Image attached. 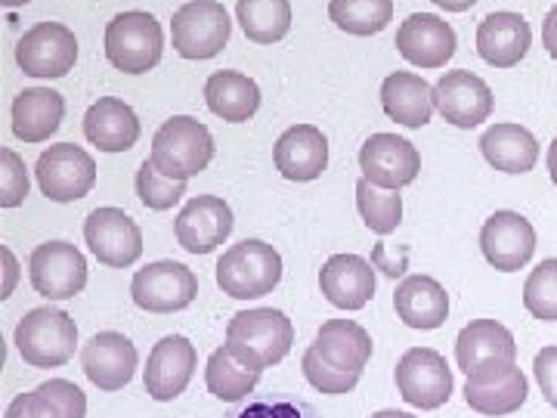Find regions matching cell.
Masks as SVG:
<instances>
[{
  "mask_svg": "<svg viewBox=\"0 0 557 418\" xmlns=\"http://www.w3.org/2000/svg\"><path fill=\"white\" fill-rule=\"evenodd\" d=\"M292 344H295L292 319L273 307H258V310H242L230 319L223 347L248 369L263 372L288 357Z\"/></svg>",
  "mask_w": 557,
  "mask_h": 418,
  "instance_id": "cell-1",
  "label": "cell"
},
{
  "mask_svg": "<svg viewBox=\"0 0 557 418\" xmlns=\"http://www.w3.org/2000/svg\"><path fill=\"white\" fill-rule=\"evenodd\" d=\"M149 159L164 177L189 180L205 171L214 159V137L199 119L174 115L156 131Z\"/></svg>",
  "mask_w": 557,
  "mask_h": 418,
  "instance_id": "cell-2",
  "label": "cell"
},
{
  "mask_svg": "<svg viewBox=\"0 0 557 418\" xmlns=\"http://www.w3.org/2000/svg\"><path fill=\"white\" fill-rule=\"evenodd\" d=\"M282 279V258L273 245L260 239H242L218 260V285L236 300H255L270 295Z\"/></svg>",
  "mask_w": 557,
  "mask_h": 418,
  "instance_id": "cell-3",
  "label": "cell"
},
{
  "mask_svg": "<svg viewBox=\"0 0 557 418\" xmlns=\"http://www.w3.org/2000/svg\"><path fill=\"white\" fill-rule=\"evenodd\" d=\"M16 347L22 359L35 369H57L75 357L78 325L65 310L35 307L16 325Z\"/></svg>",
  "mask_w": 557,
  "mask_h": 418,
  "instance_id": "cell-4",
  "label": "cell"
},
{
  "mask_svg": "<svg viewBox=\"0 0 557 418\" xmlns=\"http://www.w3.org/2000/svg\"><path fill=\"white\" fill-rule=\"evenodd\" d=\"M164 53V35L159 20L146 10L119 13L106 25V60L124 75H146Z\"/></svg>",
  "mask_w": 557,
  "mask_h": 418,
  "instance_id": "cell-5",
  "label": "cell"
},
{
  "mask_svg": "<svg viewBox=\"0 0 557 418\" xmlns=\"http://www.w3.org/2000/svg\"><path fill=\"white\" fill-rule=\"evenodd\" d=\"M233 22L218 0H189L171 16V40L183 60H214L230 44Z\"/></svg>",
  "mask_w": 557,
  "mask_h": 418,
  "instance_id": "cell-6",
  "label": "cell"
},
{
  "mask_svg": "<svg viewBox=\"0 0 557 418\" xmlns=\"http://www.w3.org/2000/svg\"><path fill=\"white\" fill-rule=\"evenodd\" d=\"M199 295L196 273L180 260H152L131 282V298L149 314H177Z\"/></svg>",
  "mask_w": 557,
  "mask_h": 418,
  "instance_id": "cell-7",
  "label": "cell"
},
{
  "mask_svg": "<svg viewBox=\"0 0 557 418\" xmlns=\"http://www.w3.org/2000/svg\"><path fill=\"white\" fill-rule=\"evenodd\" d=\"M35 174L40 193L50 201L65 205L90 196V189L97 186V161L75 143H53L40 152Z\"/></svg>",
  "mask_w": 557,
  "mask_h": 418,
  "instance_id": "cell-8",
  "label": "cell"
},
{
  "mask_svg": "<svg viewBox=\"0 0 557 418\" xmlns=\"http://www.w3.org/2000/svg\"><path fill=\"white\" fill-rule=\"evenodd\" d=\"M16 62L28 78H65L78 62V38L62 22H38L16 44Z\"/></svg>",
  "mask_w": 557,
  "mask_h": 418,
  "instance_id": "cell-9",
  "label": "cell"
},
{
  "mask_svg": "<svg viewBox=\"0 0 557 418\" xmlns=\"http://www.w3.org/2000/svg\"><path fill=\"white\" fill-rule=\"evenodd\" d=\"M35 292L50 300H69L87 285V260L72 242H44L28 258Z\"/></svg>",
  "mask_w": 557,
  "mask_h": 418,
  "instance_id": "cell-10",
  "label": "cell"
},
{
  "mask_svg": "<svg viewBox=\"0 0 557 418\" xmlns=\"http://www.w3.org/2000/svg\"><path fill=\"white\" fill-rule=\"evenodd\" d=\"M399 397L416 409H440L453 397V372L446 359L431 347H412L406 351L394 372Z\"/></svg>",
  "mask_w": 557,
  "mask_h": 418,
  "instance_id": "cell-11",
  "label": "cell"
},
{
  "mask_svg": "<svg viewBox=\"0 0 557 418\" xmlns=\"http://www.w3.org/2000/svg\"><path fill=\"white\" fill-rule=\"evenodd\" d=\"M359 168L362 177L372 186L381 189H394L399 193L403 186L416 183L418 171H421V159L418 149L406 137L397 134H375L362 143L359 149Z\"/></svg>",
  "mask_w": 557,
  "mask_h": 418,
  "instance_id": "cell-12",
  "label": "cell"
},
{
  "mask_svg": "<svg viewBox=\"0 0 557 418\" xmlns=\"http://www.w3.org/2000/svg\"><path fill=\"white\" fill-rule=\"evenodd\" d=\"M434 106L453 127L471 131L493 115V90L468 69H453L434 84Z\"/></svg>",
  "mask_w": 557,
  "mask_h": 418,
  "instance_id": "cell-13",
  "label": "cell"
},
{
  "mask_svg": "<svg viewBox=\"0 0 557 418\" xmlns=\"http://www.w3.org/2000/svg\"><path fill=\"white\" fill-rule=\"evenodd\" d=\"M480 251L502 273H518L536 255V230L518 211H496L480 230Z\"/></svg>",
  "mask_w": 557,
  "mask_h": 418,
  "instance_id": "cell-14",
  "label": "cell"
},
{
  "mask_svg": "<svg viewBox=\"0 0 557 418\" xmlns=\"http://www.w3.org/2000/svg\"><path fill=\"white\" fill-rule=\"evenodd\" d=\"M84 242L106 267H131L143 255V233L121 208H97L84 220Z\"/></svg>",
  "mask_w": 557,
  "mask_h": 418,
  "instance_id": "cell-15",
  "label": "cell"
},
{
  "mask_svg": "<svg viewBox=\"0 0 557 418\" xmlns=\"http://www.w3.org/2000/svg\"><path fill=\"white\" fill-rule=\"evenodd\" d=\"M456 359L465 376H478L486 369L515 362L518 359V341L496 319H474L458 332Z\"/></svg>",
  "mask_w": 557,
  "mask_h": 418,
  "instance_id": "cell-16",
  "label": "cell"
},
{
  "mask_svg": "<svg viewBox=\"0 0 557 418\" xmlns=\"http://www.w3.org/2000/svg\"><path fill=\"white\" fill-rule=\"evenodd\" d=\"M456 28L434 13H412L397 28V50L418 69H440L456 57Z\"/></svg>",
  "mask_w": 557,
  "mask_h": 418,
  "instance_id": "cell-17",
  "label": "cell"
},
{
  "mask_svg": "<svg viewBox=\"0 0 557 418\" xmlns=\"http://www.w3.org/2000/svg\"><path fill=\"white\" fill-rule=\"evenodd\" d=\"M193 372H196V347H193V341L183 339V335H164L149 351L143 381H146L149 397L159 399V403H168V399H177L186 391V384L193 381Z\"/></svg>",
  "mask_w": 557,
  "mask_h": 418,
  "instance_id": "cell-18",
  "label": "cell"
},
{
  "mask_svg": "<svg viewBox=\"0 0 557 418\" xmlns=\"http://www.w3.org/2000/svg\"><path fill=\"white\" fill-rule=\"evenodd\" d=\"M233 208L218 196H199L186 201V208L177 214V242L189 255H211L233 233Z\"/></svg>",
  "mask_w": 557,
  "mask_h": 418,
  "instance_id": "cell-19",
  "label": "cell"
},
{
  "mask_svg": "<svg viewBox=\"0 0 557 418\" xmlns=\"http://www.w3.org/2000/svg\"><path fill=\"white\" fill-rule=\"evenodd\" d=\"M137 359L134 341L121 332H100L81 351L84 376L100 391H121L124 384H131L134 372H137Z\"/></svg>",
  "mask_w": 557,
  "mask_h": 418,
  "instance_id": "cell-20",
  "label": "cell"
},
{
  "mask_svg": "<svg viewBox=\"0 0 557 418\" xmlns=\"http://www.w3.org/2000/svg\"><path fill=\"white\" fill-rule=\"evenodd\" d=\"M530 384L523 379L518 362L498 366V369H486L478 376H468L465 384V399L468 406L480 413V416H511L527 403Z\"/></svg>",
  "mask_w": 557,
  "mask_h": 418,
  "instance_id": "cell-21",
  "label": "cell"
},
{
  "mask_svg": "<svg viewBox=\"0 0 557 418\" xmlns=\"http://www.w3.org/2000/svg\"><path fill=\"white\" fill-rule=\"evenodd\" d=\"M322 295L338 310H362L375 298V270L372 263L359 255H335L322 263L319 270Z\"/></svg>",
  "mask_w": 557,
  "mask_h": 418,
  "instance_id": "cell-22",
  "label": "cell"
},
{
  "mask_svg": "<svg viewBox=\"0 0 557 418\" xmlns=\"http://www.w3.org/2000/svg\"><path fill=\"white\" fill-rule=\"evenodd\" d=\"M273 161L285 180L310 183L329 168V139L313 124H295L276 139Z\"/></svg>",
  "mask_w": 557,
  "mask_h": 418,
  "instance_id": "cell-23",
  "label": "cell"
},
{
  "mask_svg": "<svg viewBox=\"0 0 557 418\" xmlns=\"http://www.w3.org/2000/svg\"><path fill=\"white\" fill-rule=\"evenodd\" d=\"M533 44V32L530 22L520 13L502 10V13H490L486 20L478 25V53L480 60L490 62L493 69H511L518 65Z\"/></svg>",
  "mask_w": 557,
  "mask_h": 418,
  "instance_id": "cell-24",
  "label": "cell"
},
{
  "mask_svg": "<svg viewBox=\"0 0 557 418\" xmlns=\"http://www.w3.org/2000/svg\"><path fill=\"white\" fill-rule=\"evenodd\" d=\"M84 137L100 152H127L139 139L137 112L119 97H102L84 115Z\"/></svg>",
  "mask_w": 557,
  "mask_h": 418,
  "instance_id": "cell-25",
  "label": "cell"
},
{
  "mask_svg": "<svg viewBox=\"0 0 557 418\" xmlns=\"http://www.w3.org/2000/svg\"><path fill=\"white\" fill-rule=\"evenodd\" d=\"M394 307H397V317L409 329L434 332L449 317V295H446V288L440 285L437 279L409 276L397 285Z\"/></svg>",
  "mask_w": 557,
  "mask_h": 418,
  "instance_id": "cell-26",
  "label": "cell"
},
{
  "mask_svg": "<svg viewBox=\"0 0 557 418\" xmlns=\"http://www.w3.org/2000/svg\"><path fill=\"white\" fill-rule=\"evenodd\" d=\"M381 106L387 119H394L403 127H424L431 115L437 112L434 106V87L412 72H394L381 84Z\"/></svg>",
  "mask_w": 557,
  "mask_h": 418,
  "instance_id": "cell-27",
  "label": "cell"
},
{
  "mask_svg": "<svg viewBox=\"0 0 557 418\" xmlns=\"http://www.w3.org/2000/svg\"><path fill=\"white\" fill-rule=\"evenodd\" d=\"M313 351L341 372L359 376L366 362L372 359V335L354 319H329L319 329Z\"/></svg>",
  "mask_w": 557,
  "mask_h": 418,
  "instance_id": "cell-28",
  "label": "cell"
},
{
  "mask_svg": "<svg viewBox=\"0 0 557 418\" xmlns=\"http://www.w3.org/2000/svg\"><path fill=\"white\" fill-rule=\"evenodd\" d=\"M62 115H65V100L53 87H28L13 100V134L25 143H40L50 139L60 131Z\"/></svg>",
  "mask_w": 557,
  "mask_h": 418,
  "instance_id": "cell-29",
  "label": "cell"
},
{
  "mask_svg": "<svg viewBox=\"0 0 557 418\" xmlns=\"http://www.w3.org/2000/svg\"><path fill=\"white\" fill-rule=\"evenodd\" d=\"M480 152L502 174H527L539 161V139L520 124H496L480 137Z\"/></svg>",
  "mask_w": 557,
  "mask_h": 418,
  "instance_id": "cell-30",
  "label": "cell"
},
{
  "mask_svg": "<svg viewBox=\"0 0 557 418\" xmlns=\"http://www.w3.org/2000/svg\"><path fill=\"white\" fill-rule=\"evenodd\" d=\"M205 102L218 119L242 124L255 119V112L260 109V87L248 75L223 69L205 81Z\"/></svg>",
  "mask_w": 557,
  "mask_h": 418,
  "instance_id": "cell-31",
  "label": "cell"
},
{
  "mask_svg": "<svg viewBox=\"0 0 557 418\" xmlns=\"http://www.w3.org/2000/svg\"><path fill=\"white\" fill-rule=\"evenodd\" d=\"M245 38L255 44H276L292 28V3L288 0H239L236 3Z\"/></svg>",
  "mask_w": 557,
  "mask_h": 418,
  "instance_id": "cell-32",
  "label": "cell"
},
{
  "mask_svg": "<svg viewBox=\"0 0 557 418\" xmlns=\"http://www.w3.org/2000/svg\"><path fill=\"white\" fill-rule=\"evenodd\" d=\"M205 384L208 391L223 403H242L255 388L260 384V372L248 369L242 359H236L226 347H218L211 359H208V369H205Z\"/></svg>",
  "mask_w": 557,
  "mask_h": 418,
  "instance_id": "cell-33",
  "label": "cell"
},
{
  "mask_svg": "<svg viewBox=\"0 0 557 418\" xmlns=\"http://www.w3.org/2000/svg\"><path fill=\"white\" fill-rule=\"evenodd\" d=\"M329 20L347 35L369 38V35H379L391 25L394 0H332L329 3Z\"/></svg>",
  "mask_w": 557,
  "mask_h": 418,
  "instance_id": "cell-34",
  "label": "cell"
},
{
  "mask_svg": "<svg viewBox=\"0 0 557 418\" xmlns=\"http://www.w3.org/2000/svg\"><path fill=\"white\" fill-rule=\"evenodd\" d=\"M32 418H84L87 397L75 381L50 379L28 394Z\"/></svg>",
  "mask_w": 557,
  "mask_h": 418,
  "instance_id": "cell-35",
  "label": "cell"
},
{
  "mask_svg": "<svg viewBox=\"0 0 557 418\" xmlns=\"http://www.w3.org/2000/svg\"><path fill=\"white\" fill-rule=\"evenodd\" d=\"M357 208L362 223L379 233V236H391L403 220V199L394 189H381L372 186L369 180H357Z\"/></svg>",
  "mask_w": 557,
  "mask_h": 418,
  "instance_id": "cell-36",
  "label": "cell"
},
{
  "mask_svg": "<svg viewBox=\"0 0 557 418\" xmlns=\"http://www.w3.org/2000/svg\"><path fill=\"white\" fill-rule=\"evenodd\" d=\"M223 418H322V413L295 394H263L242 403L239 409H230Z\"/></svg>",
  "mask_w": 557,
  "mask_h": 418,
  "instance_id": "cell-37",
  "label": "cell"
},
{
  "mask_svg": "<svg viewBox=\"0 0 557 418\" xmlns=\"http://www.w3.org/2000/svg\"><path fill=\"white\" fill-rule=\"evenodd\" d=\"M137 196L149 211H171L186 196V180L164 177L149 159L143 161L137 171Z\"/></svg>",
  "mask_w": 557,
  "mask_h": 418,
  "instance_id": "cell-38",
  "label": "cell"
},
{
  "mask_svg": "<svg viewBox=\"0 0 557 418\" xmlns=\"http://www.w3.org/2000/svg\"><path fill=\"white\" fill-rule=\"evenodd\" d=\"M523 307L530 317L557 322V260H542L523 285Z\"/></svg>",
  "mask_w": 557,
  "mask_h": 418,
  "instance_id": "cell-39",
  "label": "cell"
},
{
  "mask_svg": "<svg viewBox=\"0 0 557 418\" xmlns=\"http://www.w3.org/2000/svg\"><path fill=\"white\" fill-rule=\"evenodd\" d=\"M300 369H304V379L310 381L317 391H322V394H350V391L359 384V376H350V372H341V369H335L329 359L319 357L313 347L304 354V359H300Z\"/></svg>",
  "mask_w": 557,
  "mask_h": 418,
  "instance_id": "cell-40",
  "label": "cell"
},
{
  "mask_svg": "<svg viewBox=\"0 0 557 418\" xmlns=\"http://www.w3.org/2000/svg\"><path fill=\"white\" fill-rule=\"evenodd\" d=\"M28 174H25V164L13 152V149H3L0 152V205L3 208H16L28 196Z\"/></svg>",
  "mask_w": 557,
  "mask_h": 418,
  "instance_id": "cell-41",
  "label": "cell"
},
{
  "mask_svg": "<svg viewBox=\"0 0 557 418\" xmlns=\"http://www.w3.org/2000/svg\"><path fill=\"white\" fill-rule=\"evenodd\" d=\"M533 372H536L539 388L545 403H552L557 409V347H542L533 359Z\"/></svg>",
  "mask_w": 557,
  "mask_h": 418,
  "instance_id": "cell-42",
  "label": "cell"
},
{
  "mask_svg": "<svg viewBox=\"0 0 557 418\" xmlns=\"http://www.w3.org/2000/svg\"><path fill=\"white\" fill-rule=\"evenodd\" d=\"M542 44H545V53L557 62V3L545 13V22H542Z\"/></svg>",
  "mask_w": 557,
  "mask_h": 418,
  "instance_id": "cell-43",
  "label": "cell"
},
{
  "mask_svg": "<svg viewBox=\"0 0 557 418\" xmlns=\"http://www.w3.org/2000/svg\"><path fill=\"white\" fill-rule=\"evenodd\" d=\"M0 255H3V263H7V285H3L0 298H10L13 295V285H16V260H13L10 248H0Z\"/></svg>",
  "mask_w": 557,
  "mask_h": 418,
  "instance_id": "cell-44",
  "label": "cell"
},
{
  "mask_svg": "<svg viewBox=\"0 0 557 418\" xmlns=\"http://www.w3.org/2000/svg\"><path fill=\"white\" fill-rule=\"evenodd\" d=\"M3 418H32V409H28V394H20V397L13 399Z\"/></svg>",
  "mask_w": 557,
  "mask_h": 418,
  "instance_id": "cell-45",
  "label": "cell"
},
{
  "mask_svg": "<svg viewBox=\"0 0 557 418\" xmlns=\"http://www.w3.org/2000/svg\"><path fill=\"white\" fill-rule=\"evenodd\" d=\"M440 10H446V13H465V10H471L478 0H434Z\"/></svg>",
  "mask_w": 557,
  "mask_h": 418,
  "instance_id": "cell-46",
  "label": "cell"
},
{
  "mask_svg": "<svg viewBox=\"0 0 557 418\" xmlns=\"http://www.w3.org/2000/svg\"><path fill=\"white\" fill-rule=\"evenodd\" d=\"M545 161H548V174H552V180H555V186H557V137L552 139V146H548V156H545Z\"/></svg>",
  "mask_w": 557,
  "mask_h": 418,
  "instance_id": "cell-47",
  "label": "cell"
},
{
  "mask_svg": "<svg viewBox=\"0 0 557 418\" xmlns=\"http://www.w3.org/2000/svg\"><path fill=\"white\" fill-rule=\"evenodd\" d=\"M372 418H416L412 413H403V409H381Z\"/></svg>",
  "mask_w": 557,
  "mask_h": 418,
  "instance_id": "cell-48",
  "label": "cell"
},
{
  "mask_svg": "<svg viewBox=\"0 0 557 418\" xmlns=\"http://www.w3.org/2000/svg\"><path fill=\"white\" fill-rule=\"evenodd\" d=\"M3 7H22V3H28V0H0Z\"/></svg>",
  "mask_w": 557,
  "mask_h": 418,
  "instance_id": "cell-49",
  "label": "cell"
}]
</instances>
